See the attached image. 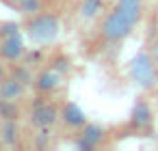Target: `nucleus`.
I'll list each match as a JSON object with an SVG mask.
<instances>
[{
	"mask_svg": "<svg viewBox=\"0 0 158 151\" xmlns=\"http://www.w3.org/2000/svg\"><path fill=\"white\" fill-rule=\"evenodd\" d=\"M130 78L141 89H154L158 84V67L149 52H139L130 63Z\"/></svg>",
	"mask_w": 158,
	"mask_h": 151,
	"instance_id": "3",
	"label": "nucleus"
},
{
	"mask_svg": "<svg viewBox=\"0 0 158 151\" xmlns=\"http://www.w3.org/2000/svg\"><path fill=\"white\" fill-rule=\"evenodd\" d=\"M0 43H2V39H0Z\"/></svg>",
	"mask_w": 158,
	"mask_h": 151,
	"instance_id": "22",
	"label": "nucleus"
},
{
	"mask_svg": "<svg viewBox=\"0 0 158 151\" xmlns=\"http://www.w3.org/2000/svg\"><path fill=\"white\" fill-rule=\"evenodd\" d=\"M104 140V127L95 125V123H87L80 132V140H78V147L80 149H93L98 147L100 142Z\"/></svg>",
	"mask_w": 158,
	"mask_h": 151,
	"instance_id": "7",
	"label": "nucleus"
},
{
	"mask_svg": "<svg viewBox=\"0 0 158 151\" xmlns=\"http://www.w3.org/2000/svg\"><path fill=\"white\" fill-rule=\"evenodd\" d=\"M132 123L136 127H147L152 123V108L145 99H139L132 108Z\"/></svg>",
	"mask_w": 158,
	"mask_h": 151,
	"instance_id": "9",
	"label": "nucleus"
},
{
	"mask_svg": "<svg viewBox=\"0 0 158 151\" xmlns=\"http://www.w3.org/2000/svg\"><path fill=\"white\" fill-rule=\"evenodd\" d=\"M20 110L15 106V101L11 99H2V104H0V117H2L5 121H11V119H18Z\"/></svg>",
	"mask_w": 158,
	"mask_h": 151,
	"instance_id": "15",
	"label": "nucleus"
},
{
	"mask_svg": "<svg viewBox=\"0 0 158 151\" xmlns=\"http://www.w3.org/2000/svg\"><path fill=\"white\" fill-rule=\"evenodd\" d=\"M59 86H61V74H59L54 67L44 69V71H39V74L35 76V89H37L39 93H52V91H56Z\"/></svg>",
	"mask_w": 158,
	"mask_h": 151,
	"instance_id": "6",
	"label": "nucleus"
},
{
	"mask_svg": "<svg viewBox=\"0 0 158 151\" xmlns=\"http://www.w3.org/2000/svg\"><path fill=\"white\" fill-rule=\"evenodd\" d=\"M52 67L61 74V71H65V69H69V58L67 56H56L54 61H52Z\"/></svg>",
	"mask_w": 158,
	"mask_h": 151,
	"instance_id": "17",
	"label": "nucleus"
},
{
	"mask_svg": "<svg viewBox=\"0 0 158 151\" xmlns=\"http://www.w3.org/2000/svg\"><path fill=\"white\" fill-rule=\"evenodd\" d=\"M104 9V0H82L80 2V15L85 20H95Z\"/></svg>",
	"mask_w": 158,
	"mask_h": 151,
	"instance_id": "11",
	"label": "nucleus"
},
{
	"mask_svg": "<svg viewBox=\"0 0 158 151\" xmlns=\"http://www.w3.org/2000/svg\"><path fill=\"white\" fill-rule=\"evenodd\" d=\"M41 9H44V0H20V5H18V11L26 18L41 13Z\"/></svg>",
	"mask_w": 158,
	"mask_h": 151,
	"instance_id": "13",
	"label": "nucleus"
},
{
	"mask_svg": "<svg viewBox=\"0 0 158 151\" xmlns=\"http://www.w3.org/2000/svg\"><path fill=\"white\" fill-rule=\"evenodd\" d=\"M18 134H20V127H18L15 119L5 121V123H2V129H0V140H2L5 145H15Z\"/></svg>",
	"mask_w": 158,
	"mask_h": 151,
	"instance_id": "12",
	"label": "nucleus"
},
{
	"mask_svg": "<svg viewBox=\"0 0 158 151\" xmlns=\"http://www.w3.org/2000/svg\"><path fill=\"white\" fill-rule=\"evenodd\" d=\"M5 5H9V7H13V9H18V5H20V0H2Z\"/></svg>",
	"mask_w": 158,
	"mask_h": 151,
	"instance_id": "19",
	"label": "nucleus"
},
{
	"mask_svg": "<svg viewBox=\"0 0 158 151\" xmlns=\"http://www.w3.org/2000/svg\"><path fill=\"white\" fill-rule=\"evenodd\" d=\"M11 35H20V26H18L15 22H5V24H0V39L11 37Z\"/></svg>",
	"mask_w": 158,
	"mask_h": 151,
	"instance_id": "16",
	"label": "nucleus"
},
{
	"mask_svg": "<svg viewBox=\"0 0 158 151\" xmlns=\"http://www.w3.org/2000/svg\"><path fill=\"white\" fill-rule=\"evenodd\" d=\"M11 76H13L15 80H20L24 86L35 84V78H33V71H31V67H28V65H15V67L11 69Z\"/></svg>",
	"mask_w": 158,
	"mask_h": 151,
	"instance_id": "14",
	"label": "nucleus"
},
{
	"mask_svg": "<svg viewBox=\"0 0 158 151\" xmlns=\"http://www.w3.org/2000/svg\"><path fill=\"white\" fill-rule=\"evenodd\" d=\"M24 54H26V48H24V41L20 35L5 37L2 43H0V56L7 63H18L20 58H24Z\"/></svg>",
	"mask_w": 158,
	"mask_h": 151,
	"instance_id": "5",
	"label": "nucleus"
},
{
	"mask_svg": "<svg viewBox=\"0 0 158 151\" xmlns=\"http://www.w3.org/2000/svg\"><path fill=\"white\" fill-rule=\"evenodd\" d=\"M0 91H2V97H5V99L18 101V99L24 95V84H22L20 80H15L13 76H7L5 82L0 84Z\"/></svg>",
	"mask_w": 158,
	"mask_h": 151,
	"instance_id": "10",
	"label": "nucleus"
},
{
	"mask_svg": "<svg viewBox=\"0 0 158 151\" xmlns=\"http://www.w3.org/2000/svg\"><path fill=\"white\" fill-rule=\"evenodd\" d=\"M26 37L37 43V46H46L50 41H54L61 33V22L54 13H35L26 20L24 24Z\"/></svg>",
	"mask_w": 158,
	"mask_h": 151,
	"instance_id": "2",
	"label": "nucleus"
},
{
	"mask_svg": "<svg viewBox=\"0 0 158 151\" xmlns=\"http://www.w3.org/2000/svg\"><path fill=\"white\" fill-rule=\"evenodd\" d=\"M5 78H7V71H5L2 67H0V84H2V82H5Z\"/></svg>",
	"mask_w": 158,
	"mask_h": 151,
	"instance_id": "20",
	"label": "nucleus"
},
{
	"mask_svg": "<svg viewBox=\"0 0 158 151\" xmlns=\"http://www.w3.org/2000/svg\"><path fill=\"white\" fill-rule=\"evenodd\" d=\"M59 119H61V110H59L54 104H50V101H39V104H35V108L31 110V123H33L35 127H39V129L52 127Z\"/></svg>",
	"mask_w": 158,
	"mask_h": 151,
	"instance_id": "4",
	"label": "nucleus"
},
{
	"mask_svg": "<svg viewBox=\"0 0 158 151\" xmlns=\"http://www.w3.org/2000/svg\"><path fill=\"white\" fill-rule=\"evenodd\" d=\"M61 119L69 125V127H85L87 125V117H85V112L76 106V104H65L63 108H61Z\"/></svg>",
	"mask_w": 158,
	"mask_h": 151,
	"instance_id": "8",
	"label": "nucleus"
},
{
	"mask_svg": "<svg viewBox=\"0 0 158 151\" xmlns=\"http://www.w3.org/2000/svg\"><path fill=\"white\" fill-rule=\"evenodd\" d=\"M149 54H152V58H154V63H156V67H158V37H156V41L149 46Z\"/></svg>",
	"mask_w": 158,
	"mask_h": 151,
	"instance_id": "18",
	"label": "nucleus"
},
{
	"mask_svg": "<svg viewBox=\"0 0 158 151\" xmlns=\"http://www.w3.org/2000/svg\"><path fill=\"white\" fill-rule=\"evenodd\" d=\"M2 99H5V97H2V91H0V104H2Z\"/></svg>",
	"mask_w": 158,
	"mask_h": 151,
	"instance_id": "21",
	"label": "nucleus"
},
{
	"mask_svg": "<svg viewBox=\"0 0 158 151\" xmlns=\"http://www.w3.org/2000/svg\"><path fill=\"white\" fill-rule=\"evenodd\" d=\"M143 15V0H117L115 7L106 13L102 22V37L108 43H119L123 41L132 28L141 22Z\"/></svg>",
	"mask_w": 158,
	"mask_h": 151,
	"instance_id": "1",
	"label": "nucleus"
}]
</instances>
